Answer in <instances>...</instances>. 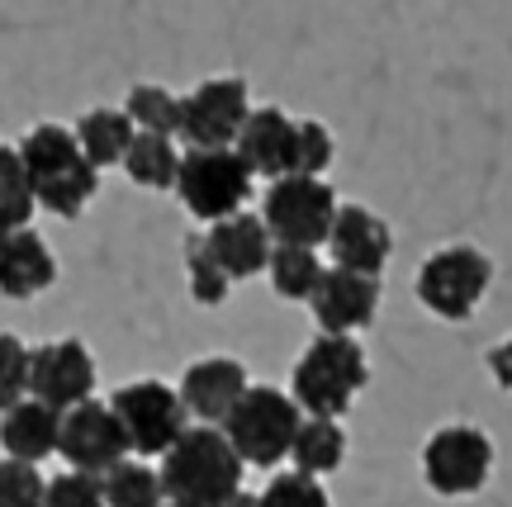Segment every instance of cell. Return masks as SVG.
I'll use <instances>...</instances> for the list:
<instances>
[{
    "label": "cell",
    "mask_w": 512,
    "mask_h": 507,
    "mask_svg": "<svg viewBox=\"0 0 512 507\" xmlns=\"http://www.w3.org/2000/svg\"><path fill=\"white\" fill-rule=\"evenodd\" d=\"M489 375H494L498 389H508V394H512V337H508V342H498L494 351H489Z\"/></svg>",
    "instance_id": "cell-33"
},
{
    "label": "cell",
    "mask_w": 512,
    "mask_h": 507,
    "mask_svg": "<svg viewBox=\"0 0 512 507\" xmlns=\"http://www.w3.org/2000/svg\"><path fill=\"white\" fill-rule=\"evenodd\" d=\"M294 133H299V119H290L285 109L266 105L247 114V124H242L233 147L242 152V162L252 166V176L275 181V176H290L294 171Z\"/></svg>",
    "instance_id": "cell-17"
},
{
    "label": "cell",
    "mask_w": 512,
    "mask_h": 507,
    "mask_svg": "<svg viewBox=\"0 0 512 507\" xmlns=\"http://www.w3.org/2000/svg\"><path fill=\"white\" fill-rule=\"evenodd\" d=\"M57 455L86 474H105L128 455V436L119 427L110 403L81 399L76 408L62 413V432H57Z\"/></svg>",
    "instance_id": "cell-11"
},
{
    "label": "cell",
    "mask_w": 512,
    "mask_h": 507,
    "mask_svg": "<svg viewBox=\"0 0 512 507\" xmlns=\"http://www.w3.org/2000/svg\"><path fill=\"white\" fill-rule=\"evenodd\" d=\"M29 351L34 346H24L15 332H0V413L29 399Z\"/></svg>",
    "instance_id": "cell-30"
},
{
    "label": "cell",
    "mask_w": 512,
    "mask_h": 507,
    "mask_svg": "<svg viewBox=\"0 0 512 507\" xmlns=\"http://www.w3.org/2000/svg\"><path fill=\"white\" fill-rule=\"evenodd\" d=\"M43 507H110L105 503V484L100 474H86V470H67L48 479L43 489Z\"/></svg>",
    "instance_id": "cell-31"
},
{
    "label": "cell",
    "mask_w": 512,
    "mask_h": 507,
    "mask_svg": "<svg viewBox=\"0 0 512 507\" xmlns=\"http://www.w3.org/2000/svg\"><path fill=\"white\" fill-rule=\"evenodd\" d=\"M43 489L48 479L38 474L34 460H0V507H43Z\"/></svg>",
    "instance_id": "cell-28"
},
{
    "label": "cell",
    "mask_w": 512,
    "mask_h": 507,
    "mask_svg": "<svg viewBox=\"0 0 512 507\" xmlns=\"http://www.w3.org/2000/svg\"><path fill=\"white\" fill-rule=\"evenodd\" d=\"M100 484H105V503L110 507H162L166 503L162 470H152L143 460H128V455L100 474Z\"/></svg>",
    "instance_id": "cell-24"
},
{
    "label": "cell",
    "mask_w": 512,
    "mask_h": 507,
    "mask_svg": "<svg viewBox=\"0 0 512 507\" xmlns=\"http://www.w3.org/2000/svg\"><path fill=\"white\" fill-rule=\"evenodd\" d=\"M185 275H190V299H195V304L214 308L228 299V285H233V280H228V271L214 261L204 237H190V242H185Z\"/></svg>",
    "instance_id": "cell-27"
},
{
    "label": "cell",
    "mask_w": 512,
    "mask_h": 507,
    "mask_svg": "<svg viewBox=\"0 0 512 507\" xmlns=\"http://www.w3.org/2000/svg\"><path fill=\"white\" fill-rule=\"evenodd\" d=\"M328 252L337 266L361 275H380L389 252H394V237H389V223H384L375 209L366 204H337V218H332L328 233Z\"/></svg>",
    "instance_id": "cell-14"
},
{
    "label": "cell",
    "mask_w": 512,
    "mask_h": 507,
    "mask_svg": "<svg viewBox=\"0 0 512 507\" xmlns=\"http://www.w3.org/2000/svg\"><path fill=\"white\" fill-rule=\"evenodd\" d=\"M337 157L332 147V133L318 119H299V133H294V171L299 176H323Z\"/></svg>",
    "instance_id": "cell-32"
},
{
    "label": "cell",
    "mask_w": 512,
    "mask_h": 507,
    "mask_svg": "<svg viewBox=\"0 0 512 507\" xmlns=\"http://www.w3.org/2000/svg\"><path fill=\"white\" fill-rule=\"evenodd\" d=\"M29 394L53 408H76L81 399L95 394V356L76 337H57L29 351Z\"/></svg>",
    "instance_id": "cell-12"
},
{
    "label": "cell",
    "mask_w": 512,
    "mask_h": 507,
    "mask_svg": "<svg viewBox=\"0 0 512 507\" xmlns=\"http://www.w3.org/2000/svg\"><path fill=\"white\" fill-rule=\"evenodd\" d=\"M247 114H252L247 81L242 76H214V81H200L190 95H181L176 138H185V147H233Z\"/></svg>",
    "instance_id": "cell-10"
},
{
    "label": "cell",
    "mask_w": 512,
    "mask_h": 507,
    "mask_svg": "<svg viewBox=\"0 0 512 507\" xmlns=\"http://www.w3.org/2000/svg\"><path fill=\"white\" fill-rule=\"evenodd\" d=\"M313 318L323 332H366L380 313V275H361L347 266L323 271L318 290L309 299Z\"/></svg>",
    "instance_id": "cell-13"
},
{
    "label": "cell",
    "mask_w": 512,
    "mask_h": 507,
    "mask_svg": "<svg viewBox=\"0 0 512 507\" xmlns=\"http://www.w3.org/2000/svg\"><path fill=\"white\" fill-rule=\"evenodd\" d=\"M242 389H247V365L233 356H204L181 375V399L200 422H223L228 408L242 399Z\"/></svg>",
    "instance_id": "cell-18"
},
{
    "label": "cell",
    "mask_w": 512,
    "mask_h": 507,
    "mask_svg": "<svg viewBox=\"0 0 512 507\" xmlns=\"http://www.w3.org/2000/svg\"><path fill=\"white\" fill-rule=\"evenodd\" d=\"M124 171L133 185L143 190H176V171H181V152L171 143V133H133L124 152Z\"/></svg>",
    "instance_id": "cell-20"
},
{
    "label": "cell",
    "mask_w": 512,
    "mask_h": 507,
    "mask_svg": "<svg viewBox=\"0 0 512 507\" xmlns=\"http://www.w3.org/2000/svg\"><path fill=\"white\" fill-rule=\"evenodd\" d=\"M261 507H332V503H328V489L318 484V474L285 470V474H275L271 484H266Z\"/></svg>",
    "instance_id": "cell-29"
},
{
    "label": "cell",
    "mask_w": 512,
    "mask_h": 507,
    "mask_svg": "<svg viewBox=\"0 0 512 507\" xmlns=\"http://www.w3.org/2000/svg\"><path fill=\"white\" fill-rule=\"evenodd\" d=\"M166 507H176V503H166Z\"/></svg>",
    "instance_id": "cell-35"
},
{
    "label": "cell",
    "mask_w": 512,
    "mask_h": 507,
    "mask_svg": "<svg viewBox=\"0 0 512 507\" xmlns=\"http://www.w3.org/2000/svg\"><path fill=\"white\" fill-rule=\"evenodd\" d=\"M299 422H304V408L294 403V394H280L271 384H247L242 399L223 417V432H228V441L238 446L247 465L271 470L290 455Z\"/></svg>",
    "instance_id": "cell-4"
},
{
    "label": "cell",
    "mask_w": 512,
    "mask_h": 507,
    "mask_svg": "<svg viewBox=\"0 0 512 507\" xmlns=\"http://www.w3.org/2000/svg\"><path fill=\"white\" fill-rule=\"evenodd\" d=\"M370 380V361L351 332H323L294 361L290 394L309 417H342Z\"/></svg>",
    "instance_id": "cell-3"
},
{
    "label": "cell",
    "mask_w": 512,
    "mask_h": 507,
    "mask_svg": "<svg viewBox=\"0 0 512 507\" xmlns=\"http://www.w3.org/2000/svg\"><path fill=\"white\" fill-rule=\"evenodd\" d=\"M128 119L133 128H143V133H171L176 138V128H181V95H171L166 86H133L124 100Z\"/></svg>",
    "instance_id": "cell-26"
},
{
    "label": "cell",
    "mask_w": 512,
    "mask_h": 507,
    "mask_svg": "<svg viewBox=\"0 0 512 507\" xmlns=\"http://www.w3.org/2000/svg\"><path fill=\"white\" fill-rule=\"evenodd\" d=\"M290 460H294V470L318 474V479L342 470V460H347V432H342V422L337 417H304L299 436H294V446H290Z\"/></svg>",
    "instance_id": "cell-21"
},
{
    "label": "cell",
    "mask_w": 512,
    "mask_h": 507,
    "mask_svg": "<svg viewBox=\"0 0 512 507\" xmlns=\"http://www.w3.org/2000/svg\"><path fill=\"white\" fill-rule=\"evenodd\" d=\"M261 218L271 228L275 242H290V247H323L332 233V218H337V195L323 176H275L261 204Z\"/></svg>",
    "instance_id": "cell-7"
},
{
    "label": "cell",
    "mask_w": 512,
    "mask_h": 507,
    "mask_svg": "<svg viewBox=\"0 0 512 507\" xmlns=\"http://www.w3.org/2000/svg\"><path fill=\"white\" fill-rule=\"evenodd\" d=\"M252 181V166L242 162L238 147H190L176 171V195L190 218L214 223V218L238 214L252 195Z\"/></svg>",
    "instance_id": "cell-6"
},
{
    "label": "cell",
    "mask_w": 512,
    "mask_h": 507,
    "mask_svg": "<svg viewBox=\"0 0 512 507\" xmlns=\"http://www.w3.org/2000/svg\"><path fill=\"white\" fill-rule=\"evenodd\" d=\"M34 209H38V200H34V185H29L19 147L0 143V233L24 228L34 218Z\"/></svg>",
    "instance_id": "cell-25"
},
{
    "label": "cell",
    "mask_w": 512,
    "mask_h": 507,
    "mask_svg": "<svg viewBox=\"0 0 512 507\" xmlns=\"http://www.w3.org/2000/svg\"><path fill=\"white\" fill-rule=\"evenodd\" d=\"M133 133L138 128L128 119V109H86L81 124H76V143L105 171V166H124V152L133 143Z\"/></svg>",
    "instance_id": "cell-22"
},
{
    "label": "cell",
    "mask_w": 512,
    "mask_h": 507,
    "mask_svg": "<svg viewBox=\"0 0 512 507\" xmlns=\"http://www.w3.org/2000/svg\"><path fill=\"white\" fill-rule=\"evenodd\" d=\"M247 460L228 441L219 422H200L176 436V446L162 455V489L176 507H228L242 489Z\"/></svg>",
    "instance_id": "cell-1"
},
{
    "label": "cell",
    "mask_w": 512,
    "mask_h": 507,
    "mask_svg": "<svg viewBox=\"0 0 512 507\" xmlns=\"http://www.w3.org/2000/svg\"><path fill=\"white\" fill-rule=\"evenodd\" d=\"M110 408L128 436V451L138 455H166L176 446V436L190 427V408H185L181 389L162 380H133L114 389Z\"/></svg>",
    "instance_id": "cell-8"
},
{
    "label": "cell",
    "mask_w": 512,
    "mask_h": 507,
    "mask_svg": "<svg viewBox=\"0 0 512 507\" xmlns=\"http://www.w3.org/2000/svg\"><path fill=\"white\" fill-rule=\"evenodd\" d=\"M228 507H261V493H233V498H228Z\"/></svg>",
    "instance_id": "cell-34"
},
{
    "label": "cell",
    "mask_w": 512,
    "mask_h": 507,
    "mask_svg": "<svg viewBox=\"0 0 512 507\" xmlns=\"http://www.w3.org/2000/svg\"><path fill=\"white\" fill-rule=\"evenodd\" d=\"M266 275L280 299H313L318 280H323V261H318V247H290V242H275L271 261H266Z\"/></svg>",
    "instance_id": "cell-23"
},
{
    "label": "cell",
    "mask_w": 512,
    "mask_h": 507,
    "mask_svg": "<svg viewBox=\"0 0 512 507\" xmlns=\"http://www.w3.org/2000/svg\"><path fill=\"white\" fill-rule=\"evenodd\" d=\"M57 432H62V408L43 399H19L15 408L0 413V451L15 460H48L57 455Z\"/></svg>",
    "instance_id": "cell-19"
},
{
    "label": "cell",
    "mask_w": 512,
    "mask_h": 507,
    "mask_svg": "<svg viewBox=\"0 0 512 507\" xmlns=\"http://www.w3.org/2000/svg\"><path fill=\"white\" fill-rule=\"evenodd\" d=\"M204 242H209L214 261L228 271V280H252V275H261L266 261H271V247H275L266 218L242 214V209L228 218H214L209 233H204Z\"/></svg>",
    "instance_id": "cell-16"
},
{
    "label": "cell",
    "mask_w": 512,
    "mask_h": 507,
    "mask_svg": "<svg viewBox=\"0 0 512 507\" xmlns=\"http://www.w3.org/2000/svg\"><path fill=\"white\" fill-rule=\"evenodd\" d=\"M53 285H57V256L29 223L0 233V294L5 299H38Z\"/></svg>",
    "instance_id": "cell-15"
},
{
    "label": "cell",
    "mask_w": 512,
    "mask_h": 507,
    "mask_svg": "<svg viewBox=\"0 0 512 507\" xmlns=\"http://www.w3.org/2000/svg\"><path fill=\"white\" fill-rule=\"evenodd\" d=\"M19 157H24L38 209H48L57 218H76L100 190V166L81 152L72 128L34 124L19 138Z\"/></svg>",
    "instance_id": "cell-2"
},
{
    "label": "cell",
    "mask_w": 512,
    "mask_h": 507,
    "mask_svg": "<svg viewBox=\"0 0 512 507\" xmlns=\"http://www.w3.org/2000/svg\"><path fill=\"white\" fill-rule=\"evenodd\" d=\"M489 285H494V261L470 242H451V247L432 252L418 266V280H413L418 304L441 323H470Z\"/></svg>",
    "instance_id": "cell-5"
},
{
    "label": "cell",
    "mask_w": 512,
    "mask_h": 507,
    "mask_svg": "<svg viewBox=\"0 0 512 507\" xmlns=\"http://www.w3.org/2000/svg\"><path fill=\"white\" fill-rule=\"evenodd\" d=\"M489 470H494V441L479 427L451 422V427L427 436V446H422V479L441 498L479 493L489 484Z\"/></svg>",
    "instance_id": "cell-9"
}]
</instances>
